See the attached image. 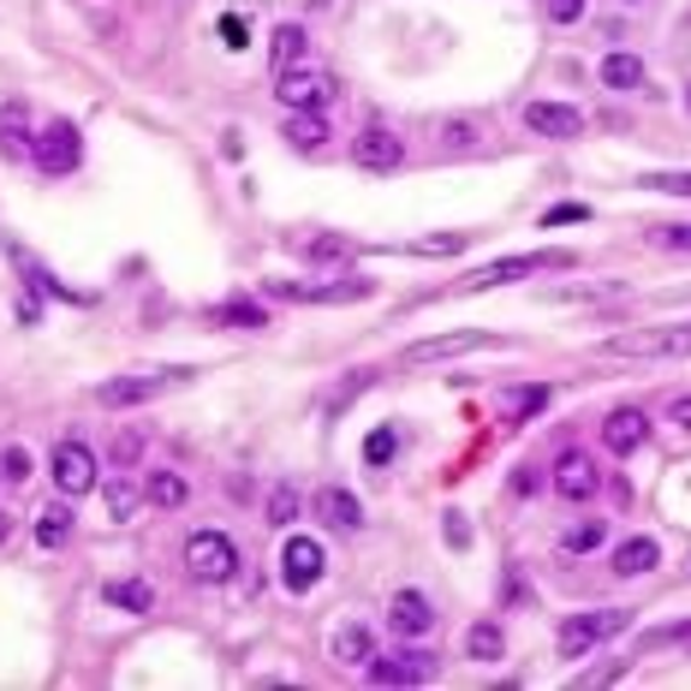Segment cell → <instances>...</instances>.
<instances>
[{
    "label": "cell",
    "mask_w": 691,
    "mask_h": 691,
    "mask_svg": "<svg viewBox=\"0 0 691 691\" xmlns=\"http://www.w3.org/2000/svg\"><path fill=\"white\" fill-rule=\"evenodd\" d=\"M322 572H328V554H322V542L311 537H292L287 542V554H281V579H287V591H311V584H322Z\"/></svg>",
    "instance_id": "9"
},
{
    "label": "cell",
    "mask_w": 691,
    "mask_h": 691,
    "mask_svg": "<svg viewBox=\"0 0 691 691\" xmlns=\"http://www.w3.org/2000/svg\"><path fill=\"white\" fill-rule=\"evenodd\" d=\"M656 245H691V227H656Z\"/></svg>",
    "instance_id": "43"
},
{
    "label": "cell",
    "mask_w": 691,
    "mask_h": 691,
    "mask_svg": "<svg viewBox=\"0 0 691 691\" xmlns=\"http://www.w3.org/2000/svg\"><path fill=\"white\" fill-rule=\"evenodd\" d=\"M579 12H584V0H549V19L554 24H572Z\"/></svg>",
    "instance_id": "41"
},
{
    "label": "cell",
    "mask_w": 691,
    "mask_h": 691,
    "mask_svg": "<svg viewBox=\"0 0 691 691\" xmlns=\"http://www.w3.org/2000/svg\"><path fill=\"white\" fill-rule=\"evenodd\" d=\"M656 561H661V549L650 537H631L614 549V572H620V579H644V572H656Z\"/></svg>",
    "instance_id": "20"
},
{
    "label": "cell",
    "mask_w": 691,
    "mask_h": 691,
    "mask_svg": "<svg viewBox=\"0 0 691 691\" xmlns=\"http://www.w3.org/2000/svg\"><path fill=\"white\" fill-rule=\"evenodd\" d=\"M209 322H220V328H262V304H251V299H227V304H215L209 311Z\"/></svg>",
    "instance_id": "27"
},
{
    "label": "cell",
    "mask_w": 691,
    "mask_h": 691,
    "mask_svg": "<svg viewBox=\"0 0 691 691\" xmlns=\"http://www.w3.org/2000/svg\"><path fill=\"white\" fill-rule=\"evenodd\" d=\"M0 150H7V155H31V138H24V108H19V101H7V108H0Z\"/></svg>",
    "instance_id": "29"
},
{
    "label": "cell",
    "mask_w": 691,
    "mask_h": 691,
    "mask_svg": "<svg viewBox=\"0 0 691 691\" xmlns=\"http://www.w3.org/2000/svg\"><path fill=\"white\" fill-rule=\"evenodd\" d=\"M393 447H400V435H393V430H376L370 441H364V460H370V465H388Z\"/></svg>",
    "instance_id": "37"
},
{
    "label": "cell",
    "mask_w": 691,
    "mask_h": 691,
    "mask_svg": "<svg viewBox=\"0 0 691 691\" xmlns=\"http://www.w3.org/2000/svg\"><path fill=\"white\" fill-rule=\"evenodd\" d=\"M143 501H150V507H180L185 501V477L180 472H150V483H143Z\"/></svg>",
    "instance_id": "30"
},
{
    "label": "cell",
    "mask_w": 691,
    "mask_h": 691,
    "mask_svg": "<svg viewBox=\"0 0 691 691\" xmlns=\"http://www.w3.org/2000/svg\"><path fill=\"white\" fill-rule=\"evenodd\" d=\"M31 447H19V441H12L7 453H0V483H31Z\"/></svg>",
    "instance_id": "34"
},
{
    "label": "cell",
    "mask_w": 691,
    "mask_h": 691,
    "mask_svg": "<svg viewBox=\"0 0 691 691\" xmlns=\"http://www.w3.org/2000/svg\"><path fill=\"white\" fill-rule=\"evenodd\" d=\"M274 292L292 304H352V299H370V281H341V287H304V281H274Z\"/></svg>",
    "instance_id": "11"
},
{
    "label": "cell",
    "mask_w": 691,
    "mask_h": 691,
    "mask_svg": "<svg viewBox=\"0 0 691 691\" xmlns=\"http://www.w3.org/2000/svg\"><path fill=\"white\" fill-rule=\"evenodd\" d=\"M602 358H691V322H661V328H626L602 346Z\"/></svg>",
    "instance_id": "1"
},
{
    "label": "cell",
    "mask_w": 691,
    "mask_h": 691,
    "mask_svg": "<svg viewBox=\"0 0 691 691\" xmlns=\"http://www.w3.org/2000/svg\"><path fill=\"white\" fill-rule=\"evenodd\" d=\"M644 185H650V191H673V197H691V173H650Z\"/></svg>",
    "instance_id": "40"
},
{
    "label": "cell",
    "mask_w": 691,
    "mask_h": 691,
    "mask_svg": "<svg viewBox=\"0 0 691 691\" xmlns=\"http://www.w3.org/2000/svg\"><path fill=\"white\" fill-rule=\"evenodd\" d=\"M388 626L400 631V638H423V631L435 626V608H430V596L423 591H400L388 602Z\"/></svg>",
    "instance_id": "13"
},
{
    "label": "cell",
    "mask_w": 691,
    "mask_h": 691,
    "mask_svg": "<svg viewBox=\"0 0 691 691\" xmlns=\"http://www.w3.org/2000/svg\"><path fill=\"white\" fill-rule=\"evenodd\" d=\"M602 542H608V525H602V519H584V525H572V531L561 537V549H566V554H591V549H602Z\"/></svg>",
    "instance_id": "31"
},
{
    "label": "cell",
    "mask_w": 691,
    "mask_h": 691,
    "mask_svg": "<svg viewBox=\"0 0 691 691\" xmlns=\"http://www.w3.org/2000/svg\"><path fill=\"white\" fill-rule=\"evenodd\" d=\"M304 262H311V269H334V262H352V239H341V233H316V239L304 245Z\"/></svg>",
    "instance_id": "25"
},
{
    "label": "cell",
    "mask_w": 691,
    "mask_h": 691,
    "mask_svg": "<svg viewBox=\"0 0 691 691\" xmlns=\"http://www.w3.org/2000/svg\"><path fill=\"white\" fill-rule=\"evenodd\" d=\"M287 143L292 150H322V143H328V120H322L316 108H299L287 120Z\"/></svg>",
    "instance_id": "23"
},
{
    "label": "cell",
    "mask_w": 691,
    "mask_h": 691,
    "mask_svg": "<svg viewBox=\"0 0 691 691\" xmlns=\"http://www.w3.org/2000/svg\"><path fill=\"white\" fill-rule=\"evenodd\" d=\"M31 161H36L42 173H72L84 161V138L66 120L61 126H42L36 138H31Z\"/></svg>",
    "instance_id": "7"
},
{
    "label": "cell",
    "mask_w": 691,
    "mask_h": 691,
    "mask_svg": "<svg viewBox=\"0 0 691 691\" xmlns=\"http://www.w3.org/2000/svg\"><path fill=\"white\" fill-rule=\"evenodd\" d=\"M66 537H72V512H66V507H48V512L36 519V542H42V549H61Z\"/></svg>",
    "instance_id": "32"
},
{
    "label": "cell",
    "mask_w": 691,
    "mask_h": 691,
    "mask_svg": "<svg viewBox=\"0 0 691 691\" xmlns=\"http://www.w3.org/2000/svg\"><path fill=\"white\" fill-rule=\"evenodd\" d=\"M477 143V131L465 126V120H453V126H441V150H472Z\"/></svg>",
    "instance_id": "39"
},
{
    "label": "cell",
    "mask_w": 691,
    "mask_h": 691,
    "mask_svg": "<svg viewBox=\"0 0 691 691\" xmlns=\"http://www.w3.org/2000/svg\"><path fill=\"white\" fill-rule=\"evenodd\" d=\"M673 418H680L685 430H691V400H673Z\"/></svg>",
    "instance_id": "46"
},
{
    "label": "cell",
    "mask_w": 691,
    "mask_h": 691,
    "mask_svg": "<svg viewBox=\"0 0 691 691\" xmlns=\"http://www.w3.org/2000/svg\"><path fill=\"white\" fill-rule=\"evenodd\" d=\"M501 650H507L501 626H495V620H477L472 638H465V656H472V661H501Z\"/></svg>",
    "instance_id": "28"
},
{
    "label": "cell",
    "mask_w": 691,
    "mask_h": 691,
    "mask_svg": "<svg viewBox=\"0 0 691 691\" xmlns=\"http://www.w3.org/2000/svg\"><path fill=\"white\" fill-rule=\"evenodd\" d=\"M304 48H311L304 24H281V31H274V72H292V66L304 61Z\"/></svg>",
    "instance_id": "26"
},
{
    "label": "cell",
    "mask_w": 691,
    "mask_h": 691,
    "mask_svg": "<svg viewBox=\"0 0 691 691\" xmlns=\"http://www.w3.org/2000/svg\"><path fill=\"white\" fill-rule=\"evenodd\" d=\"M661 644H685V650H691V626H661V631H644V650H661Z\"/></svg>",
    "instance_id": "38"
},
{
    "label": "cell",
    "mask_w": 691,
    "mask_h": 691,
    "mask_svg": "<svg viewBox=\"0 0 691 691\" xmlns=\"http://www.w3.org/2000/svg\"><path fill=\"white\" fill-rule=\"evenodd\" d=\"M138 453H143V430H120V435H114V447H108V460L126 472V465H138Z\"/></svg>",
    "instance_id": "36"
},
{
    "label": "cell",
    "mask_w": 691,
    "mask_h": 691,
    "mask_svg": "<svg viewBox=\"0 0 691 691\" xmlns=\"http://www.w3.org/2000/svg\"><path fill=\"white\" fill-rule=\"evenodd\" d=\"M334 661H346V668H370V661H376V631L370 626H341V631H334Z\"/></svg>",
    "instance_id": "18"
},
{
    "label": "cell",
    "mask_w": 691,
    "mask_h": 691,
    "mask_svg": "<svg viewBox=\"0 0 691 691\" xmlns=\"http://www.w3.org/2000/svg\"><path fill=\"white\" fill-rule=\"evenodd\" d=\"M101 596H108L114 608H126V614H150V608H155V591H150L143 579H114Z\"/></svg>",
    "instance_id": "24"
},
{
    "label": "cell",
    "mask_w": 691,
    "mask_h": 691,
    "mask_svg": "<svg viewBox=\"0 0 691 691\" xmlns=\"http://www.w3.org/2000/svg\"><path fill=\"white\" fill-rule=\"evenodd\" d=\"M549 483H554L561 501H591V495H596V460H591V453H561Z\"/></svg>",
    "instance_id": "10"
},
{
    "label": "cell",
    "mask_w": 691,
    "mask_h": 691,
    "mask_svg": "<svg viewBox=\"0 0 691 691\" xmlns=\"http://www.w3.org/2000/svg\"><path fill=\"white\" fill-rule=\"evenodd\" d=\"M108 512H114V525H126L131 512H138V483L114 477V483H108Z\"/></svg>",
    "instance_id": "33"
},
{
    "label": "cell",
    "mask_w": 691,
    "mask_h": 691,
    "mask_svg": "<svg viewBox=\"0 0 691 691\" xmlns=\"http://www.w3.org/2000/svg\"><path fill=\"white\" fill-rule=\"evenodd\" d=\"M477 346H489V334H477V328H460V334H435V341H418V346H406V364L460 358V352H477Z\"/></svg>",
    "instance_id": "15"
},
{
    "label": "cell",
    "mask_w": 691,
    "mask_h": 691,
    "mask_svg": "<svg viewBox=\"0 0 691 691\" xmlns=\"http://www.w3.org/2000/svg\"><path fill=\"white\" fill-rule=\"evenodd\" d=\"M584 215H591L584 203H561V209H549V215H542V227H554V220H584Z\"/></svg>",
    "instance_id": "42"
},
{
    "label": "cell",
    "mask_w": 691,
    "mask_h": 691,
    "mask_svg": "<svg viewBox=\"0 0 691 691\" xmlns=\"http://www.w3.org/2000/svg\"><path fill=\"white\" fill-rule=\"evenodd\" d=\"M685 108H691V84H685Z\"/></svg>",
    "instance_id": "47"
},
{
    "label": "cell",
    "mask_w": 691,
    "mask_h": 691,
    "mask_svg": "<svg viewBox=\"0 0 691 691\" xmlns=\"http://www.w3.org/2000/svg\"><path fill=\"white\" fill-rule=\"evenodd\" d=\"M596 78L608 84V90H644V84H650V72H644V61H638V54L614 48L608 61H602V72H596Z\"/></svg>",
    "instance_id": "17"
},
{
    "label": "cell",
    "mask_w": 691,
    "mask_h": 691,
    "mask_svg": "<svg viewBox=\"0 0 691 691\" xmlns=\"http://www.w3.org/2000/svg\"><path fill=\"white\" fill-rule=\"evenodd\" d=\"M430 656H376L370 661V680L376 685H423L430 680Z\"/></svg>",
    "instance_id": "16"
},
{
    "label": "cell",
    "mask_w": 691,
    "mask_h": 691,
    "mask_svg": "<svg viewBox=\"0 0 691 691\" xmlns=\"http://www.w3.org/2000/svg\"><path fill=\"white\" fill-rule=\"evenodd\" d=\"M185 572L197 584H233L239 572V549H233L227 531H191L185 537Z\"/></svg>",
    "instance_id": "2"
},
{
    "label": "cell",
    "mask_w": 691,
    "mask_h": 691,
    "mask_svg": "<svg viewBox=\"0 0 691 691\" xmlns=\"http://www.w3.org/2000/svg\"><path fill=\"white\" fill-rule=\"evenodd\" d=\"M180 381H191V370H155V376H114V381H101V388H96V400L108 406V411H131V406L155 400V393L180 388Z\"/></svg>",
    "instance_id": "4"
},
{
    "label": "cell",
    "mask_w": 691,
    "mask_h": 691,
    "mask_svg": "<svg viewBox=\"0 0 691 691\" xmlns=\"http://www.w3.org/2000/svg\"><path fill=\"white\" fill-rule=\"evenodd\" d=\"M299 507H304V501H299V489H292V483H281V489L269 495V519H274V525H292V519H299Z\"/></svg>",
    "instance_id": "35"
},
{
    "label": "cell",
    "mask_w": 691,
    "mask_h": 691,
    "mask_svg": "<svg viewBox=\"0 0 691 691\" xmlns=\"http://www.w3.org/2000/svg\"><path fill=\"white\" fill-rule=\"evenodd\" d=\"M352 161H358L364 173H393L406 161V138L388 131V126H364L358 143H352Z\"/></svg>",
    "instance_id": "8"
},
{
    "label": "cell",
    "mask_w": 691,
    "mask_h": 691,
    "mask_svg": "<svg viewBox=\"0 0 691 691\" xmlns=\"http://www.w3.org/2000/svg\"><path fill=\"white\" fill-rule=\"evenodd\" d=\"M274 96L287 101V108H322V101L334 96V78H322V72H281V84H274Z\"/></svg>",
    "instance_id": "12"
},
{
    "label": "cell",
    "mask_w": 691,
    "mask_h": 691,
    "mask_svg": "<svg viewBox=\"0 0 691 691\" xmlns=\"http://www.w3.org/2000/svg\"><path fill=\"white\" fill-rule=\"evenodd\" d=\"M316 512L328 525H341V531H358V525H364V507H358V495H352V489H322Z\"/></svg>",
    "instance_id": "21"
},
{
    "label": "cell",
    "mask_w": 691,
    "mask_h": 691,
    "mask_svg": "<svg viewBox=\"0 0 691 691\" xmlns=\"http://www.w3.org/2000/svg\"><path fill=\"white\" fill-rule=\"evenodd\" d=\"M549 406H554L549 381H537V388H501V418H537Z\"/></svg>",
    "instance_id": "22"
},
{
    "label": "cell",
    "mask_w": 691,
    "mask_h": 691,
    "mask_svg": "<svg viewBox=\"0 0 691 691\" xmlns=\"http://www.w3.org/2000/svg\"><path fill=\"white\" fill-rule=\"evenodd\" d=\"M525 126L542 131V138H579L584 114L566 108V101H531V108H525Z\"/></svg>",
    "instance_id": "14"
},
{
    "label": "cell",
    "mask_w": 691,
    "mask_h": 691,
    "mask_svg": "<svg viewBox=\"0 0 691 691\" xmlns=\"http://www.w3.org/2000/svg\"><path fill=\"white\" fill-rule=\"evenodd\" d=\"M631 614L626 608H602V614H566L561 620V656H591L596 644H608L614 631H626Z\"/></svg>",
    "instance_id": "3"
},
{
    "label": "cell",
    "mask_w": 691,
    "mask_h": 691,
    "mask_svg": "<svg viewBox=\"0 0 691 691\" xmlns=\"http://www.w3.org/2000/svg\"><path fill=\"white\" fill-rule=\"evenodd\" d=\"M542 269H572V251H531V257H501L489 269H477L465 292H483V287H507V281H525V274H542Z\"/></svg>",
    "instance_id": "5"
},
{
    "label": "cell",
    "mask_w": 691,
    "mask_h": 691,
    "mask_svg": "<svg viewBox=\"0 0 691 691\" xmlns=\"http://www.w3.org/2000/svg\"><path fill=\"white\" fill-rule=\"evenodd\" d=\"M638 441H644V411L620 406L608 423H602V447H608V453H631Z\"/></svg>",
    "instance_id": "19"
},
{
    "label": "cell",
    "mask_w": 691,
    "mask_h": 691,
    "mask_svg": "<svg viewBox=\"0 0 691 691\" xmlns=\"http://www.w3.org/2000/svg\"><path fill=\"white\" fill-rule=\"evenodd\" d=\"M447 542H472V531H465V519H453V512H447Z\"/></svg>",
    "instance_id": "45"
},
{
    "label": "cell",
    "mask_w": 691,
    "mask_h": 691,
    "mask_svg": "<svg viewBox=\"0 0 691 691\" xmlns=\"http://www.w3.org/2000/svg\"><path fill=\"white\" fill-rule=\"evenodd\" d=\"M48 465H54V489H61L66 501H78V495L96 489V453L84 447V441H61Z\"/></svg>",
    "instance_id": "6"
},
{
    "label": "cell",
    "mask_w": 691,
    "mask_h": 691,
    "mask_svg": "<svg viewBox=\"0 0 691 691\" xmlns=\"http://www.w3.org/2000/svg\"><path fill=\"white\" fill-rule=\"evenodd\" d=\"M220 36H227V48H245V42H251V36H245V24H239V19H227V24H220Z\"/></svg>",
    "instance_id": "44"
}]
</instances>
